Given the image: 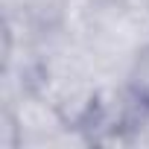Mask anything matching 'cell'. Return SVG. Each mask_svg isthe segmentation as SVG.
Listing matches in <instances>:
<instances>
[{"label": "cell", "instance_id": "1", "mask_svg": "<svg viewBox=\"0 0 149 149\" xmlns=\"http://www.w3.org/2000/svg\"><path fill=\"white\" fill-rule=\"evenodd\" d=\"M129 88H132L134 100L149 105V44L137 50V56L129 67Z\"/></svg>", "mask_w": 149, "mask_h": 149}]
</instances>
